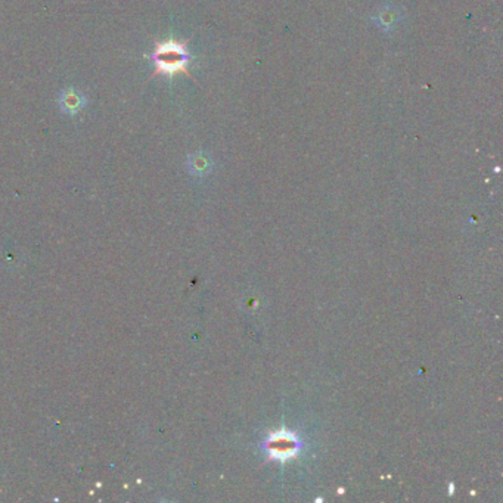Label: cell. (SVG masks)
<instances>
[{"mask_svg":"<svg viewBox=\"0 0 503 503\" xmlns=\"http://www.w3.org/2000/svg\"><path fill=\"white\" fill-rule=\"evenodd\" d=\"M188 41H179L176 39H170L165 41H158L156 43V49L149 55V60L152 61L153 74L151 78L156 76H165L173 77L176 74H186L188 73V64L191 61L189 53L186 50Z\"/></svg>","mask_w":503,"mask_h":503,"instance_id":"cell-1","label":"cell"},{"mask_svg":"<svg viewBox=\"0 0 503 503\" xmlns=\"http://www.w3.org/2000/svg\"><path fill=\"white\" fill-rule=\"evenodd\" d=\"M261 446L269 460H279L282 464L288 459L296 457L303 449V443L296 432L285 428L269 432Z\"/></svg>","mask_w":503,"mask_h":503,"instance_id":"cell-2","label":"cell"},{"mask_svg":"<svg viewBox=\"0 0 503 503\" xmlns=\"http://www.w3.org/2000/svg\"><path fill=\"white\" fill-rule=\"evenodd\" d=\"M58 104L61 111L68 116H76L86 105V96L74 88H68L60 95Z\"/></svg>","mask_w":503,"mask_h":503,"instance_id":"cell-3","label":"cell"},{"mask_svg":"<svg viewBox=\"0 0 503 503\" xmlns=\"http://www.w3.org/2000/svg\"><path fill=\"white\" fill-rule=\"evenodd\" d=\"M212 165H213L212 160H209V157L205 156V153H202V152L193 153V156H191L188 160V169L195 176H204V174L209 173V170H212Z\"/></svg>","mask_w":503,"mask_h":503,"instance_id":"cell-4","label":"cell"},{"mask_svg":"<svg viewBox=\"0 0 503 503\" xmlns=\"http://www.w3.org/2000/svg\"><path fill=\"white\" fill-rule=\"evenodd\" d=\"M375 21L378 22L380 27H383V29L385 32L394 29V24L397 21V15H396V11H393L391 8H383L381 12L376 13V18Z\"/></svg>","mask_w":503,"mask_h":503,"instance_id":"cell-5","label":"cell"}]
</instances>
